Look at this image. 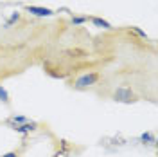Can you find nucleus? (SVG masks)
I'll list each match as a JSON object with an SVG mask.
<instances>
[{
	"instance_id": "nucleus-12",
	"label": "nucleus",
	"mask_w": 158,
	"mask_h": 157,
	"mask_svg": "<svg viewBox=\"0 0 158 157\" xmlns=\"http://www.w3.org/2000/svg\"><path fill=\"white\" fill-rule=\"evenodd\" d=\"M2 157H18V155H16V152H7V154H4Z\"/></svg>"
},
{
	"instance_id": "nucleus-1",
	"label": "nucleus",
	"mask_w": 158,
	"mask_h": 157,
	"mask_svg": "<svg viewBox=\"0 0 158 157\" xmlns=\"http://www.w3.org/2000/svg\"><path fill=\"white\" fill-rule=\"evenodd\" d=\"M113 99L118 103H131L137 99V94L131 90L129 87H117L113 92Z\"/></svg>"
},
{
	"instance_id": "nucleus-7",
	"label": "nucleus",
	"mask_w": 158,
	"mask_h": 157,
	"mask_svg": "<svg viewBox=\"0 0 158 157\" xmlns=\"http://www.w3.org/2000/svg\"><path fill=\"white\" fill-rule=\"evenodd\" d=\"M140 141H142V143H155V136H153L151 132H144V134L140 136Z\"/></svg>"
},
{
	"instance_id": "nucleus-5",
	"label": "nucleus",
	"mask_w": 158,
	"mask_h": 157,
	"mask_svg": "<svg viewBox=\"0 0 158 157\" xmlns=\"http://www.w3.org/2000/svg\"><path fill=\"white\" fill-rule=\"evenodd\" d=\"M90 22H92L95 27H101V29H111V24H110L108 20H102V18H99V16H92Z\"/></svg>"
},
{
	"instance_id": "nucleus-3",
	"label": "nucleus",
	"mask_w": 158,
	"mask_h": 157,
	"mask_svg": "<svg viewBox=\"0 0 158 157\" xmlns=\"http://www.w3.org/2000/svg\"><path fill=\"white\" fill-rule=\"evenodd\" d=\"M25 11L31 13V15H36V16H52V15H54L52 9H49V7H41V6H27Z\"/></svg>"
},
{
	"instance_id": "nucleus-4",
	"label": "nucleus",
	"mask_w": 158,
	"mask_h": 157,
	"mask_svg": "<svg viewBox=\"0 0 158 157\" xmlns=\"http://www.w3.org/2000/svg\"><path fill=\"white\" fill-rule=\"evenodd\" d=\"M36 123H31V121H27V123H23V125H13V128L18 132V134H29V132H32V130H36Z\"/></svg>"
},
{
	"instance_id": "nucleus-9",
	"label": "nucleus",
	"mask_w": 158,
	"mask_h": 157,
	"mask_svg": "<svg viewBox=\"0 0 158 157\" xmlns=\"http://www.w3.org/2000/svg\"><path fill=\"white\" fill-rule=\"evenodd\" d=\"M86 20V16H72V25H83Z\"/></svg>"
},
{
	"instance_id": "nucleus-6",
	"label": "nucleus",
	"mask_w": 158,
	"mask_h": 157,
	"mask_svg": "<svg viewBox=\"0 0 158 157\" xmlns=\"http://www.w3.org/2000/svg\"><path fill=\"white\" fill-rule=\"evenodd\" d=\"M29 119L25 118V116H13L9 119V125H23V123H27Z\"/></svg>"
},
{
	"instance_id": "nucleus-2",
	"label": "nucleus",
	"mask_w": 158,
	"mask_h": 157,
	"mask_svg": "<svg viewBox=\"0 0 158 157\" xmlns=\"http://www.w3.org/2000/svg\"><path fill=\"white\" fill-rule=\"evenodd\" d=\"M97 79H99V74H97V72H88V74H83V76H79V78L76 79V83H74V87L77 88V90H83V88H88L90 85H94Z\"/></svg>"
},
{
	"instance_id": "nucleus-11",
	"label": "nucleus",
	"mask_w": 158,
	"mask_h": 157,
	"mask_svg": "<svg viewBox=\"0 0 158 157\" xmlns=\"http://www.w3.org/2000/svg\"><path fill=\"white\" fill-rule=\"evenodd\" d=\"M18 18H20V13H13V16H11V18L7 20V24H6V27H9L11 24H13V22H16Z\"/></svg>"
},
{
	"instance_id": "nucleus-8",
	"label": "nucleus",
	"mask_w": 158,
	"mask_h": 157,
	"mask_svg": "<svg viewBox=\"0 0 158 157\" xmlns=\"http://www.w3.org/2000/svg\"><path fill=\"white\" fill-rule=\"evenodd\" d=\"M0 99H2V103H9V94L2 85H0Z\"/></svg>"
},
{
	"instance_id": "nucleus-10",
	"label": "nucleus",
	"mask_w": 158,
	"mask_h": 157,
	"mask_svg": "<svg viewBox=\"0 0 158 157\" xmlns=\"http://www.w3.org/2000/svg\"><path fill=\"white\" fill-rule=\"evenodd\" d=\"M131 31H133V33H137V34L140 36V38H148V34H146V31H142L140 27H137V25H131Z\"/></svg>"
}]
</instances>
